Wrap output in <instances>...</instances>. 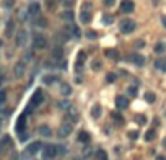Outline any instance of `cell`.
Segmentation results:
<instances>
[{
	"label": "cell",
	"mask_w": 166,
	"mask_h": 160,
	"mask_svg": "<svg viewBox=\"0 0 166 160\" xmlns=\"http://www.w3.org/2000/svg\"><path fill=\"white\" fill-rule=\"evenodd\" d=\"M143 46H145L143 41H137V43H135V47H143Z\"/></svg>",
	"instance_id": "43"
},
{
	"label": "cell",
	"mask_w": 166,
	"mask_h": 160,
	"mask_svg": "<svg viewBox=\"0 0 166 160\" xmlns=\"http://www.w3.org/2000/svg\"><path fill=\"white\" fill-rule=\"evenodd\" d=\"M16 43H18V46H23V44L26 43V33L25 31H20V33H18Z\"/></svg>",
	"instance_id": "15"
},
{
	"label": "cell",
	"mask_w": 166,
	"mask_h": 160,
	"mask_svg": "<svg viewBox=\"0 0 166 160\" xmlns=\"http://www.w3.org/2000/svg\"><path fill=\"white\" fill-rule=\"evenodd\" d=\"M64 18H65V20H72V13H70V11H65Z\"/></svg>",
	"instance_id": "41"
},
{
	"label": "cell",
	"mask_w": 166,
	"mask_h": 160,
	"mask_svg": "<svg viewBox=\"0 0 166 160\" xmlns=\"http://www.w3.org/2000/svg\"><path fill=\"white\" fill-rule=\"evenodd\" d=\"M86 38L95 39V38H96V33H95V31H88V33H86Z\"/></svg>",
	"instance_id": "38"
},
{
	"label": "cell",
	"mask_w": 166,
	"mask_h": 160,
	"mask_svg": "<svg viewBox=\"0 0 166 160\" xmlns=\"http://www.w3.org/2000/svg\"><path fill=\"white\" fill-rule=\"evenodd\" d=\"M113 22H114V17H111V15H104V18H103V23H104V25H111Z\"/></svg>",
	"instance_id": "25"
},
{
	"label": "cell",
	"mask_w": 166,
	"mask_h": 160,
	"mask_svg": "<svg viewBox=\"0 0 166 160\" xmlns=\"http://www.w3.org/2000/svg\"><path fill=\"white\" fill-rule=\"evenodd\" d=\"M70 132H72V126L68 124V123H65V124L60 126L59 136H60V137H67V136H70Z\"/></svg>",
	"instance_id": "9"
},
{
	"label": "cell",
	"mask_w": 166,
	"mask_h": 160,
	"mask_svg": "<svg viewBox=\"0 0 166 160\" xmlns=\"http://www.w3.org/2000/svg\"><path fill=\"white\" fill-rule=\"evenodd\" d=\"M5 100H7V93H5L4 90H0V105H4Z\"/></svg>",
	"instance_id": "31"
},
{
	"label": "cell",
	"mask_w": 166,
	"mask_h": 160,
	"mask_svg": "<svg viewBox=\"0 0 166 160\" xmlns=\"http://www.w3.org/2000/svg\"><path fill=\"white\" fill-rule=\"evenodd\" d=\"M116 105H117V108H120V110H122V108H127L129 101H127V98H125V96L119 95V96L116 98Z\"/></svg>",
	"instance_id": "10"
},
{
	"label": "cell",
	"mask_w": 166,
	"mask_h": 160,
	"mask_svg": "<svg viewBox=\"0 0 166 160\" xmlns=\"http://www.w3.org/2000/svg\"><path fill=\"white\" fill-rule=\"evenodd\" d=\"M95 159L96 160H108V154L104 152V150H96V154H95Z\"/></svg>",
	"instance_id": "18"
},
{
	"label": "cell",
	"mask_w": 166,
	"mask_h": 160,
	"mask_svg": "<svg viewBox=\"0 0 166 160\" xmlns=\"http://www.w3.org/2000/svg\"><path fill=\"white\" fill-rule=\"evenodd\" d=\"M39 149H41V142H33L26 147V154L28 155H34V154L39 152Z\"/></svg>",
	"instance_id": "7"
},
{
	"label": "cell",
	"mask_w": 166,
	"mask_h": 160,
	"mask_svg": "<svg viewBox=\"0 0 166 160\" xmlns=\"http://www.w3.org/2000/svg\"><path fill=\"white\" fill-rule=\"evenodd\" d=\"M78 141H80V142H88L90 141V134L88 132H85V131H81L80 134H78Z\"/></svg>",
	"instance_id": "20"
},
{
	"label": "cell",
	"mask_w": 166,
	"mask_h": 160,
	"mask_svg": "<svg viewBox=\"0 0 166 160\" xmlns=\"http://www.w3.org/2000/svg\"><path fill=\"white\" fill-rule=\"evenodd\" d=\"M80 22L81 23H90V22H91V15H90V11H88V13H86V10L81 11V13H80Z\"/></svg>",
	"instance_id": "13"
},
{
	"label": "cell",
	"mask_w": 166,
	"mask_h": 160,
	"mask_svg": "<svg viewBox=\"0 0 166 160\" xmlns=\"http://www.w3.org/2000/svg\"><path fill=\"white\" fill-rule=\"evenodd\" d=\"M106 80H108L109 83H113L114 80H116V74H108V75H106Z\"/></svg>",
	"instance_id": "34"
},
{
	"label": "cell",
	"mask_w": 166,
	"mask_h": 160,
	"mask_svg": "<svg viewBox=\"0 0 166 160\" xmlns=\"http://www.w3.org/2000/svg\"><path fill=\"white\" fill-rule=\"evenodd\" d=\"M47 46V39L41 34H36L34 36V47L36 49H44Z\"/></svg>",
	"instance_id": "5"
},
{
	"label": "cell",
	"mask_w": 166,
	"mask_h": 160,
	"mask_svg": "<svg viewBox=\"0 0 166 160\" xmlns=\"http://www.w3.org/2000/svg\"><path fill=\"white\" fill-rule=\"evenodd\" d=\"M72 33H73L75 36H80V29H78L77 26H73V28H72Z\"/></svg>",
	"instance_id": "40"
},
{
	"label": "cell",
	"mask_w": 166,
	"mask_h": 160,
	"mask_svg": "<svg viewBox=\"0 0 166 160\" xmlns=\"http://www.w3.org/2000/svg\"><path fill=\"white\" fill-rule=\"evenodd\" d=\"M129 95H130V96L137 95V87H130V88H129Z\"/></svg>",
	"instance_id": "36"
},
{
	"label": "cell",
	"mask_w": 166,
	"mask_h": 160,
	"mask_svg": "<svg viewBox=\"0 0 166 160\" xmlns=\"http://www.w3.org/2000/svg\"><path fill=\"white\" fill-rule=\"evenodd\" d=\"M134 29H135V23L132 22V20H122V22H120V33L129 34V33H132Z\"/></svg>",
	"instance_id": "3"
},
{
	"label": "cell",
	"mask_w": 166,
	"mask_h": 160,
	"mask_svg": "<svg viewBox=\"0 0 166 160\" xmlns=\"http://www.w3.org/2000/svg\"><path fill=\"white\" fill-rule=\"evenodd\" d=\"M129 61H132L135 65H143L145 64V57L142 56V54H132V56H129Z\"/></svg>",
	"instance_id": "8"
},
{
	"label": "cell",
	"mask_w": 166,
	"mask_h": 160,
	"mask_svg": "<svg viewBox=\"0 0 166 160\" xmlns=\"http://www.w3.org/2000/svg\"><path fill=\"white\" fill-rule=\"evenodd\" d=\"M113 119H114V121H116L117 123V124H122V116H120V114H117V113H113Z\"/></svg>",
	"instance_id": "27"
},
{
	"label": "cell",
	"mask_w": 166,
	"mask_h": 160,
	"mask_svg": "<svg viewBox=\"0 0 166 160\" xmlns=\"http://www.w3.org/2000/svg\"><path fill=\"white\" fill-rule=\"evenodd\" d=\"M155 67L161 72H166V62L161 61V59H158V61H155Z\"/></svg>",
	"instance_id": "19"
},
{
	"label": "cell",
	"mask_w": 166,
	"mask_h": 160,
	"mask_svg": "<svg viewBox=\"0 0 166 160\" xmlns=\"http://www.w3.org/2000/svg\"><path fill=\"white\" fill-rule=\"evenodd\" d=\"M114 2H116V0H104V5H106V7H113Z\"/></svg>",
	"instance_id": "39"
},
{
	"label": "cell",
	"mask_w": 166,
	"mask_h": 160,
	"mask_svg": "<svg viewBox=\"0 0 166 160\" xmlns=\"http://www.w3.org/2000/svg\"><path fill=\"white\" fill-rule=\"evenodd\" d=\"M83 62H85V52L80 51V52H78V57H77V70H81Z\"/></svg>",
	"instance_id": "11"
},
{
	"label": "cell",
	"mask_w": 166,
	"mask_h": 160,
	"mask_svg": "<svg viewBox=\"0 0 166 160\" xmlns=\"http://www.w3.org/2000/svg\"><path fill=\"white\" fill-rule=\"evenodd\" d=\"M166 51V44L165 43H158L155 46V52H158V54H163Z\"/></svg>",
	"instance_id": "23"
},
{
	"label": "cell",
	"mask_w": 166,
	"mask_h": 160,
	"mask_svg": "<svg viewBox=\"0 0 166 160\" xmlns=\"http://www.w3.org/2000/svg\"><path fill=\"white\" fill-rule=\"evenodd\" d=\"M59 106H60V108H64V110H67V108L70 106V103H68V101H60Z\"/></svg>",
	"instance_id": "37"
},
{
	"label": "cell",
	"mask_w": 166,
	"mask_h": 160,
	"mask_svg": "<svg viewBox=\"0 0 166 160\" xmlns=\"http://www.w3.org/2000/svg\"><path fill=\"white\" fill-rule=\"evenodd\" d=\"M161 23L165 25V28H166V17H163V18H161Z\"/></svg>",
	"instance_id": "44"
},
{
	"label": "cell",
	"mask_w": 166,
	"mask_h": 160,
	"mask_svg": "<svg viewBox=\"0 0 166 160\" xmlns=\"http://www.w3.org/2000/svg\"><path fill=\"white\" fill-rule=\"evenodd\" d=\"M54 80H56V77H54V75H46V77H44V83H47V85H49V83H52Z\"/></svg>",
	"instance_id": "29"
},
{
	"label": "cell",
	"mask_w": 166,
	"mask_h": 160,
	"mask_svg": "<svg viewBox=\"0 0 166 160\" xmlns=\"http://www.w3.org/2000/svg\"><path fill=\"white\" fill-rule=\"evenodd\" d=\"M0 83H2V78H0Z\"/></svg>",
	"instance_id": "47"
},
{
	"label": "cell",
	"mask_w": 166,
	"mask_h": 160,
	"mask_svg": "<svg viewBox=\"0 0 166 160\" xmlns=\"http://www.w3.org/2000/svg\"><path fill=\"white\" fill-rule=\"evenodd\" d=\"M44 101V93H43V90H36L34 92V95H33V98H31V103H29V106H28V113H31L33 111V108L34 106H39V105Z\"/></svg>",
	"instance_id": "1"
},
{
	"label": "cell",
	"mask_w": 166,
	"mask_h": 160,
	"mask_svg": "<svg viewBox=\"0 0 166 160\" xmlns=\"http://www.w3.org/2000/svg\"><path fill=\"white\" fill-rule=\"evenodd\" d=\"M25 126H26V116H25V114H20L18 119H16V126H15V129H16L18 134H23Z\"/></svg>",
	"instance_id": "4"
},
{
	"label": "cell",
	"mask_w": 166,
	"mask_h": 160,
	"mask_svg": "<svg viewBox=\"0 0 166 160\" xmlns=\"http://www.w3.org/2000/svg\"><path fill=\"white\" fill-rule=\"evenodd\" d=\"M135 5L132 0H124L122 4H120V10H122V13H130V11H134Z\"/></svg>",
	"instance_id": "6"
},
{
	"label": "cell",
	"mask_w": 166,
	"mask_h": 160,
	"mask_svg": "<svg viewBox=\"0 0 166 160\" xmlns=\"http://www.w3.org/2000/svg\"><path fill=\"white\" fill-rule=\"evenodd\" d=\"M57 147L56 146H52V144H49V146H46V147H43V159L44 160H51V159H54V157L57 155Z\"/></svg>",
	"instance_id": "2"
},
{
	"label": "cell",
	"mask_w": 166,
	"mask_h": 160,
	"mask_svg": "<svg viewBox=\"0 0 166 160\" xmlns=\"http://www.w3.org/2000/svg\"><path fill=\"white\" fill-rule=\"evenodd\" d=\"M52 56L56 57V59H62V56H64V49H62L60 46L54 47V51H52Z\"/></svg>",
	"instance_id": "17"
},
{
	"label": "cell",
	"mask_w": 166,
	"mask_h": 160,
	"mask_svg": "<svg viewBox=\"0 0 166 160\" xmlns=\"http://www.w3.org/2000/svg\"><path fill=\"white\" fill-rule=\"evenodd\" d=\"M137 123L138 124H145V123H147V118H145L143 114H138L137 116Z\"/></svg>",
	"instance_id": "30"
},
{
	"label": "cell",
	"mask_w": 166,
	"mask_h": 160,
	"mask_svg": "<svg viewBox=\"0 0 166 160\" xmlns=\"http://www.w3.org/2000/svg\"><path fill=\"white\" fill-rule=\"evenodd\" d=\"M163 147H165V149H166V137L163 139Z\"/></svg>",
	"instance_id": "45"
},
{
	"label": "cell",
	"mask_w": 166,
	"mask_h": 160,
	"mask_svg": "<svg viewBox=\"0 0 166 160\" xmlns=\"http://www.w3.org/2000/svg\"><path fill=\"white\" fill-rule=\"evenodd\" d=\"M145 100H147V101H148V103H153V101H155V95H153V93H145Z\"/></svg>",
	"instance_id": "28"
},
{
	"label": "cell",
	"mask_w": 166,
	"mask_h": 160,
	"mask_svg": "<svg viewBox=\"0 0 166 160\" xmlns=\"http://www.w3.org/2000/svg\"><path fill=\"white\" fill-rule=\"evenodd\" d=\"M23 72H25V65H23L21 62H20V64H18L16 67H15V74H16V77H21Z\"/></svg>",
	"instance_id": "22"
},
{
	"label": "cell",
	"mask_w": 166,
	"mask_h": 160,
	"mask_svg": "<svg viewBox=\"0 0 166 160\" xmlns=\"http://www.w3.org/2000/svg\"><path fill=\"white\" fill-rule=\"evenodd\" d=\"M29 13H31V15L39 13V4H31V5H29Z\"/></svg>",
	"instance_id": "24"
},
{
	"label": "cell",
	"mask_w": 166,
	"mask_h": 160,
	"mask_svg": "<svg viewBox=\"0 0 166 160\" xmlns=\"http://www.w3.org/2000/svg\"><path fill=\"white\" fill-rule=\"evenodd\" d=\"M60 93L64 96H68L72 93V87L68 85V83H62V85H60Z\"/></svg>",
	"instance_id": "12"
},
{
	"label": "cell",
	"mask_w": 166,
	"mask_h": 160,
	"mask_svg": "<svg viewBox=\"0 0 166 160\" xmlns=\"http://www.w3.org/2000/svg\"><path fill=\"white\" fill-rule=\"evenodd\" d=\"M47 25V22H46V20H44V18H39V20H38V26H41V28H44V26H46Z\"/></svg>",
	"instance_id": "35"
},
{
	"label": "cell",
	"mask_w": 166,
	"mask_h": 160,
	"mask_svg": "<svg viewBox=\"0 0 166 160\" xmlns=\"http://www.w3.org/2000/svg\"><path fill=\"white\" fill-rule=\"evenodd\" d=\"M99 69V61H95L93 62V70H98Z\"/></svg>",
	"instance_id": "42"
},
{
	"label": "cell",
	"mask_w": 166,
	"mask_h": 160,
	"mask_svg": "<svg viewBox=\"0 0 166 160\" xmlns=\"http://www.w3.org/2000/svg\"><path fill=\"white\" fill-rule=\"evenodd\" d=\"M156 160H166V157H156Z\"/></svg>",
	"instance_id": "46"
},
{
	"label": "cell",
	"mask_w": 166,
	"mask_h": 160,
	"mask_svg": "<svg viewBox=\"0 0 166 160\" xmlns=\"http://www.w3.org/2000/svg\"><path fill=\"white\" fill-rule=\"evenodd\" d=\"M153 137H155V132H153V129H152V131H148L147 134H145V141H147V142H152Z\"/></svg>",
	"instance_id": "26"
},
{
	"label": "cell",
	"mask_w": 166,
	"mask_h": 160,
	"mask_svg": "<svg viewBox=\"0 0 166 160\" xmlns=\"http://www.w3.org/2000/svg\"><path fill=\"white\" fill-rule=\"evenodd\" d=\"M91 116L96 118V119L101 116V105H93V108H91Z\"/></svg>",
	"instance_id": "14"
},
{
	"label": "cell",
	"mask_w": 166,
	"mask_h": 160,
	"mask_svg": "<svg viewBox=\"0 0 166 160\" xmlns=\"http://www.w3.org/2000/svg\"><path fill=\"white\" fill-rule=\"evenodd\" d=\"M39 134L44 136V137H49L52 132H51V128H49V126H41V128H39Z\"/></svg>",
	"instance_id": "16"
},
{
	"label": "cell",
	"mask_w": 166,
	"mask_h": 160,
	"mask_svg": "<svg viewBox=\"0 0 166 160\" xmlns=\"http://www.w3.org/2000/svg\"><path fill=\"white\" fill-rule=\"evenodd\" d=\"M13 4H15L13 0H4V4L2 5H4L5 8H10V7H13Z\"/></svg>",
	"instance_id": "33"
},
{
	"label": "cell",
	"mask_w": 166,
	"mask_h": 160,
	"mask_svg": "<svg viewBox=\"0 0 166 160\" xmlns=\"http://www.w3.org/2000/svg\"><path fill=\"white\" fill-rule=\"evenodd\" d=\"M138 137V132L137 131H129V139H132V141H135V139Z\"/></svg>",
	"instance_id": "32"
},
{
	"label": "cell",
	"mask_w": 166,
	"mask_h": 160,
	"mask_svg": "<svg viewBox=\"0 0 166 160\" xmlns=\"http://www.w3.org/2000/svg\"><path fill=\"white\" fill-rule=\"evenodd\" d=\"M106 56L111 57V59H116V61L119 59V52H117L116 49H108V51H106Z\"/></svg>",
	"instance_id": "21"
}]
</instances>
